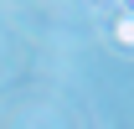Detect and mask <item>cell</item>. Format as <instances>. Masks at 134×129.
I'll return each instance as SVG.
<instances>
[{"label":"cell","mask_w":134,"mask_h":129,"mask_svg":"<svg viewBox=\"0 0 134 129\" xmlns=\"http://www.w3.org/2000/svg\"><path fill=\"white\" fill-rule=\"evenodd\" d=\"M114 36L124 41V47H134V16H119L114 21Z\"/></svg>","instance_id":"cell-1"}]
</instances>
